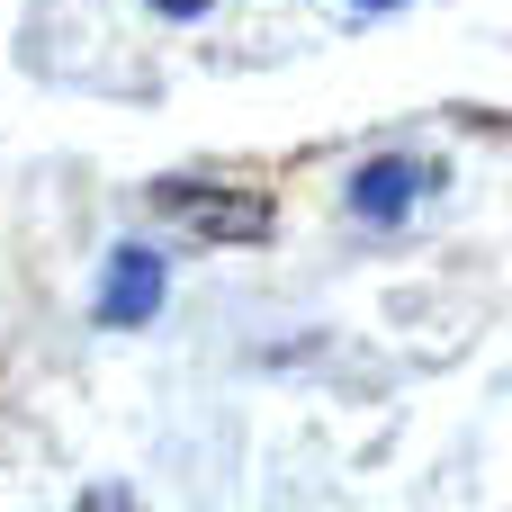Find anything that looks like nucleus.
I'll return each mask as SVG.
<instances>
[{
  "label": "nucleus",
  "mask_w": 512,
  "mask_h": 512,
  "mask_svg": "<svg viewBox=\"0 0 512 512\" xmlns=\"http://www.w3.org/2000/svg\"><path fill=\"white\" fill-rule=\"evenodd\" d=\"M153 9H171V18H198V9H207V0H153Z\"/></svg>",
  "instance_id": "4"
},
{
  "label": "nucleus",
  "mask_w": 512,
  "mask_h": 512,
  "mask_svg": "<svg viewBox=\"0 0 512 512\" xmlns=\"http://www.w3.org/2000/svg\"><path fill=\"white\" fill-rule=\"evenodd\" d=\"M360 9H396V0H360Z\"/></svg>",
  "instance_id": "5"
},
{
  "label": "nucleus",
  "mask_w": 512,
  "mask_h": 512,
  "mask_svg": "<svg viewBox=\"0 0 512 512\" xmlns=\"http://www.w3.org/2000/svg\"><path fill=\"white\" fill-rule=\"evenodd\" d=\"M423 180H432L423 162H369V171L351 180V207H360L369 225H396V216H405V207L423 198Z\"/></svg>",
  "instance_id": "2"
},
{
  "label": "nucleus",
  "mask_w": 512,
  "mask_h": 512,
  "mask_svg": "<svg viewBox=\"0 0 512 512\" xmlns=\"http://www.w3.org/2000/svg\"><path fill=\"white\" fill-rule=\"evenodd\" d=\"M153 297H162V261H153V252H117L99 315H108V324H144V315H153Z\"/></svg>",
  "instance_id": "3"
},
{
  "label": "nucleus",
  "mask_w": 512,
  "mask_h": 512,
  "mask_svg": "<svg viewBox=\"0 0 512 512\" xmlns=\"http://www.w3.org/2000/svg\"><path fill=\"white\" fill-rule=\"evenodd\" d=\"M153 207L180 216V225H198L207 243H261L270 234V198H243V189H189V180H171V189H153Z\"/></svg>",
  "instance_id": "1"
}]
</instances>
